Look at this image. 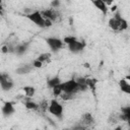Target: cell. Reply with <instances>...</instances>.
Masks as SVG:
<instances>
[{
    "label": "cell",
    "mask_w": 130,
    "mask_h": 130,
    "mask_svg": "<svg viewBox=\"0 0 130 130\" xmlns=\"http://www.w3.org/2000/svg\"><path fill=\"white\" fill-rule=\"evenodd\" d=\"M108 24H109L110 28L115 30V31H123V30H126L128 28V22L123 17H121L119 19H116V18L112 17V18L109 19Z\"/></svg>",
    "instance_id": "1"
},
{
    "label": "cell",
    "mask_w": 130,
    "mask_h": 130,
    "mask_svg": "<svg viewBox=\"0 0 130 130\" xmlns=\"http://www.w3.org/2000/svg\"><path fill=\"white\" fill-rule=\"evenodd\" d=\"M48 111L53 116H55L57 119H60L61 120L63 118V107L55 99H53V100L50 101V104H49V107H48Z\"/></svg>",
    "instance_id": "2"
},
{
    "label": "cell",
    "mask_w": 130,
    "mask_h": 130,
    "mask_svg": "<svg viewBox=\"0 0 130 130\" xmlns=\"http://www.w3.org/2000/svg\"><path fill=\"white\" fill-rule=\"evenodd\" d=\"M61 87H62V92L75 94L79 91L78 83L76 82L75 79H70V80H67L65 82H61Z\"/></svg>",
    "instance_id": "3"
},
{
    "label": "cell",
    "mask_w": 130,
    "mask_h": 130,
    "mask_svg": "<svg viewBox=\"0 0 130 130\" xmlns=\"http://www.w3.org/2000/svg\"><path fill=\"white\" fill-rule=\"evenodd\" d=\"M26 17L31 21L34 22L37 26L41 27V28H45V18L42 16L41 12L36 10V11H32L28 14H26Z\"/></svg>",
    "instance_id": "4"
},
{
    "label": "cell",
    "mask_w": 130,
    "mask_h": 130,
    "mask_svg": "<svg viewBox=\"0 0 130 130\" xmlns=\"http://www.w3.org/2000/svg\"><path fill=\"white\" fill-rule=\"evenodd\" d=\"M14 83L11 77L7 73H0V87L4 91H9L13 87Z\"/></svg>",
    "instance_id": "5"
},
{
    "label": "cell",
    "mask_w": 130,
    "mask_h": 130,
    "mask_svg": "<svg viewBox=\"0 0 130 130\" xmlns=\"http://www.w3.org/2000/svg\"><path fill=\"white\" fill-rule=\"evenodd\" d=\"M46 43L48 44L49 48L51 49L52 52H57L59 51L60 49H62L63 47V41L58 39V38H53V37H50V38H47L46 39Z\"/></svg>",
    "instance_id": "6"
},
{
    "label": "cell",
    "mask_w": 130,
    "mask_h": 130,
    "mask_svg": "<svg viewBox=\"0 0 130 130\" xmlns=\"http://www.w3.org/2000/svg\"><path fill=\"white\" fill-rule=\"evenodd\" d=\"M68 46V49L71 53L73 54H77V53H80L84 50L85 46H86V43L84 41H79V40H75L74 42H72L71 44L67 45Z\"/></svg>",
    "instance_id": "7"
},
{
    "label": "cell",
    "mask_w": 130,
    "mask_h": 130,
    "mask_svg": "<svg viewBox=\"0 0 130 130\" xmlns=\"http://www.w3.org/2000/svg\"><path fill=\"white\" fill-rule=\"evenodd\" d=\"M41 12V14H42V16L44 17V18H47V19H50V20H52L53 22L54 21H56L57 19H58V17H59V13L54 9V8H48V9H45V10H42V11H40Z\"/></svg>",
    "instance_id": "8"
},
{
    "label": "cell",
    "mask_w": 130,
    "mask_h": 130,
    "mask_svg": "<svg viewBox=\"0 0 130 130\" xmlns=\"http://www.w3.org/2000/svg\"><path fill=\"white\" fill-rule=\"evenodd\" d=\"M1 112H2V115L4 117H10L11 115H13L15 112V109L13 107V103H11V102L4 103V105L1 108Z\"/></svg>",
    "instance_id": "9"
},
{
    "label": "cell",
    "mask_w": 130,
    "mask_h": 130,
    "mask_svg": "<svg viewBox=\"0 0 130 130\" xmlns=\"http://www.w3.org/2000/svg\"><path fill=\"white\" fill-rule=\"evenodd\" d=\"M85 128L91 127L94 124V118L92 117V115L90 113H85L82 115L81 117V122H80Z\"/></svg>",
    "instance_id": "10"
},
{
    "label": "cell",
    "mask_w": 130,
    "mask_h": 130,
    "mask_svg": "<svg viewBox=\"0 0 130 130\" xmlns=\"http://www.w3.org/2000/svg\"><path fill=\"white\" fill-rule=\"evenodd\" d=\"M28 46H29V42H24V43H21V44H17V45H15L14 54H16L17 56H21V55H23V54L27 51Z\"/></svg>",
    "instance_id": "11"
},
{
    "label": "cell",
    "mask_w": 130,
    "mask_h": 130,
    "mask_svg": "<svg viewBox=\"0 0 130 130\" xmlns=\"http://www.w3.org/2000/svg\"><path fill=\"white\" fill-rule=\"evenodd\" d=\"M32 65L31 64H22L21 66H19L18 68L15 69V73L18 75H24V74H28L31 70H32Z\"/></svg>",
    "instance_id": "12"
},
{
    "label": "cell",
    "mask_w": 130,
    "mask_h": 130,
    "mask_svg": "<svg viewBox=\"0 0 130 130\" xmlns=\"http://www.w3.org/2000/svg\"><path fill=\"white\" fill-rule=\"evenodd\" d=\"M92 4L95 6V8H98L104 15H106L108 13V6L106 5V3L103 0H92Z\"/></svg>",
    "instance_id": "13"
},
{
    "label": "cell",
    "mask_w": 130,
    "mask_h": 130,
    "mask_svg": "<svg viewBox=\"0 0 130 130\" xmlns=\"http://www.w3.org/2000/svg\"><path fill=\"white\" fill-rule=\"evenodd\" d=\"M119 85H120V89L123 92H125L127 94L130 93V84H129V82L126 79H121L119 81Z\"/></svg>",
    "instance_id": "14"
},
{
    "label": "cell",
    "mask_w": 130,
    "mask_h": 130,
    "mask_svg": "<svg viewBox=\"0 0 130 130\" xmlns=\"http://www.w3.org/2000/svg\"><path fill=\"white\" fill-rule=\"evenodd\" d=\"M24 107L27 110H39V104L32 102L30 100V98H28V96H27V100L24 102Z\"/></svg>",
    "instance_id": "15"
},
{
    "label": "cell",
    "mask_w": 130,
    "mask_h": 130,
    "mask_svg": "<svg viewBox=\"0 0 130 130\" xmlns=\"http://www.w3.org/2000/svg\"><path fill=\"white\" fill-rule=\"evenodd\" d=\"M60 82H61L60 77H59V76H54V77L48 79V81H47V85H48L49 88H53L54 86H56V85L59 84Z\"/></svg>",
    "instance_id": "16"
},
{
    "label": "cell",
    "mask_w": 130,
    "mask_h": 130,
    "mask_svg": "<svg viewBox=\"0 0 130 130\" xmlns=\"http://www.w3.org/2000/svg\"><path fill=\"white\" fill-rule=\"evenodd\" d=\"M85 83L87 85V87L89 89L92 90V92L94 93V90H95V86H96V83H98V80L95 78H86L85 79Z\"/></svg>",
    "instance_id": "17"
},
{
    "label": "cell",
    "mask_w": 130,
    "mask_h": 130,
    "mask_svg": "<svg viewBox=\"0 0 130 130\" xmlns=\"http://www.w3.org/2000/svg\"><path fill=\"white\" fill-rule=\"evenodd\" d=\"M23 91H24V93H25L26 96L31 98L36 93V88L34 86H24L23 87Z\"/></svg>",
    "instance_id": "18"
},
{
    "label": "cell",
    "mask_w": 130,
    "mask_h": 130,
    "mask_svg": "<svg viewBox=\"0 0 130 130\" xmlns=\"http://www.w3.org/2000/svg\"><path fill=\"white\" fill-rule=\"evenodd\" d=\"M50 58H51V53H42L37 59L44 63V62H48L50 60Z\"/></svg>",
    "instance_id": "19"
},
{
    "label": "cell",
    "mask_w": 130,
    "mask_h": 130,
    "mask_svg": "<svg viewBox=\"0 0 130 130\" xmlns=\"http://www.w3.org/2000/svg\"><path fill=\"white\" fill-rule=\"evenodd\" d=\"M52 91H53V95L54 96H60V94L62 93V87H61V82L59 84H57L56 86H54L52 88Z\"/></svg>",
    "instance_id": "20"
},
{
    "label": "cell",
    "mask_w": 130,
    "mask_h": 130,
    "mask_svg": "<svg viewBox=\"0 0 130 130\" xmlns=\"http://www.w3.org/2000/svg\"><path fill=\"white\" fill-rule=\"evenodd\" d=\"M48 107H49V102L46 101V100L42 101V102L40 103V105H39V109H41L43 112L48 111Z\"/></svg>",
    "instance_id": "21"
},
{
    "label": "cell",
    "mask_w": 130,
    "mask_h": 130,
    "mask_svg": "<svg viewBox=\"0 0 130 130\" xmlns=\"http://www.w3.org/2000/svg\"><path fill=\"white\" fill-rule=\"evenodd\" d=\"M75 40H77L76 37H73V36H67V37H65V38L63 39V43H65L66 45H69V44H71L72 42H74Z\"/></svg>",
    "instance_id": "22"
},
{
    "label": "cell",
    "mask_w": 130,
    "mask_h": 130,
    "mask_svg": "<svg viewBox=\"0 0 130 130\" xmlns=\"http://www.w3.org/2000/svg\"><path fill=\"white\" fill-rule=\"evenodd\" d=\"M31 65H32L34 68H41V67L43 66V62H41V61L38 60V59H35V60L32 61V63H31Z\"/></svg>",
    "instance_id": "23"
},
{
    "label": "cell",
    "mask_w": 130,
    "mask_h": 130,
    "mask_svg": "<svg viewBox=\"0 0 130 130\" xmlns=\"http://www.w3.org/2000/svg\"><path fill=\"white\" fill-rule=\"evenodd\" d=\"M61 5L60 0H52L51 1V7L52 8H59Z\"/></svg>",
    "instance_id": "24"
},
{
    "label": "cell",
    "mask_w": 130,
    "mask_h": 130,
    "mask_svg": "<svg viewBox=\"0 0 130 130\" xmlns=\"http://www.w3.org/2000/svg\"><path fill=\"white\" fill-rule=\"evenodd\" d=\"M52 25H53V21L50 20V19L45 18V27H51Z\"/></svg>",
    "instance_id": "25"
},
{
    "label": "cell",
    "mask_w": 130,
    "mask_h": 130,
    "mask_svg": "<svg viewBox=\"0 0 130 130\" xmlns=\"http://www.w3.org/2000/svg\"><path fill=\"white\" fill-rule=\"evenodd\" d=\"M1 52L3 53V54H8V47H7V45L5 44V45H3L2 47H1Z\"/></svg>",
    "instance_id": "26"
},
{
    "label": "cell",
    "mask_w": 130,
    "mask_h": 130,
    "mask_svg": "<svg viewBox=\"0 0 130 130\" xmlns=\"http://www.w3.org/2000/svg\"><path fill=\"white\" fill-rule=\"evenodd\" d=\"M105 3H106V5L108 6V5H111L113 2H114V0H103Z\"/></svg>",
    "instance_id": "27"
},
{
    "label": "cell",
    "mask_w": 130,
    "mask_h": 130,
    "mask_svg": "<svg viewBox=\"0 0 130 130\" xmlns=\"http://www.w3.org/2000/svg\"><path fill=\"white\" fill-rule=\"evenodd\" d=\"M111 10H112V11H116V10H117V6H116V5H114V6H112V8H111Z\"/></svg>",
    "instance_id": "28"
},
{
    "label": "cell",
    "mask_w": 130,
    "mask_h": 130,
    "mask_svg": "<svg viewBox=\"0 0 130 130\" xmlns=\"http://www.w3.org/2000/svg\"><path fill=\"white\" fill-rule=\"evenodd\" d=\"M0 15H3V8H2V5H0Z\"/></svg>",
    "instance_id": "29"
},
{
    "label": "cell",
    "mask_w": 130,
    "mask_h": 130,
    "mask_svg": "<svg viewBox=\"0 0 130 130\" xmlns=\"http://www.w3.org/2000/svg\"><path fill=\"white\" fill-rule=\"evenodd\" d=\"M84 67H85V68H89L90 66H89V64H88V63H85V64H84Z\"/></svg>",
    "instance_id": "30"
},
{
    "label": "cell",
    "mask_w": 130,
    "mask_h": 130,
    "mask_svg": "<svg viewBox=\"0 0 130 130\" xmlns=\"http://www.w3.org/2000/svg\"><path fill=\"white\" fill-rule=\"evenodd\" d=\"M1 4H2V0H0V5H1Z\"/></svg>",
    "instance_id": "31"
}]
</instances>
